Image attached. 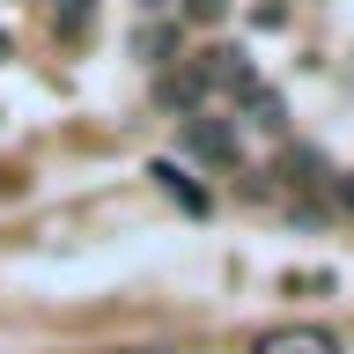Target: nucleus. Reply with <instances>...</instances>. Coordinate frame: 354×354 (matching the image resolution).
<instances>
[{
	"label": "nucleus",
	"mask_w": 354,
	"mask_h": 354,
	"mask_svg": "<svg viewBox=\"0 0 354 354\" xmlns=\"http://www.w3.org/2000/svg\"><path fill=\"white\" fill-rule=\"evenodd\" d=\"M185 15H192V22H221V15H229V0H185Z\"/></svg>",
	"instance_id": "6"
},
{
	"label": "nucleus",
	"mask_w": 354,
	"mask_h": 354,
	"mask_svg": "<svg viewBox=\"0 0 354 354\" xmlns=\"http://www.w3.org/2000/svg\"><path fill=\"white\" fill-rule=\"evenodd\" d=\"M339 207H347V214H354V170L339 177Z\"/></svg>",
	"instance_id": "7"
},
{
	"label": "nucleus",
	"mask_w": 354,
	"mask_h": 354,
	"mask_svg": "<svg viewBox=\"0 0 354 354\" xmlns=\"http://www.w3.org/2000/svg\"><path fill=\"white\" fill-rule=\"evenodd\" d=\"M185 148L207 155V162H236V126L214 118V111H192V118H185Z\"/></svg>",
	"instance_id": "1"
},
{
	"label": "nucleus",
	"mask_w": 354,
	"mask_h": 354,
	"mask_svg": "<svg viewBox=\"0 0 354 354\" xmlns=\"http://www.w3.org/2000/svg\"><path fill=\"white\" fill-rule=\"evenodd\" d=\"M251 354H339V339L317 332V325H295V332H266Z\"/></svg>",
	"instance_id": "2"
},
{
	"label": "nucleus",
	"mask_w": 354,
	"mask_h": 354,
	"mask_svg": "<svg viewBox=\"0 0 354 354\" xmlns=\"http://www.w3.org/2000/svg\"><path fill=\"white\" fill-rule=\"evenodd\" d=\"M8 52H15V44H8V30H0V59H8Z\"/></svg>",
	"instance_id": "8"
},
{
	"label": "nucleus",
	"mask_w": 354,
	"mask_h": 354,
	"mask_svg": "<svg viewBox=\"0 0 354 354\" xmlns=\"http://www.w3.org/2000/svg\"><path fill=\"white\" fill-rule=\"evenodd\" d=\"M243 111H251V126H266V133H281V96H273V88H251V96H243Z\"/></svg>",
	"instance_id": "5"
},
{
	"label": "nucleus",
	"mask_w": 354,
	"mask_h": 354,
	"mask_svg": "<svg viewBox=\"0 0 354 354\" xmlns=\"http://www.w3.org/2000/svg\"><path fill=\"white\" fill-rule=\"evenodd\" d=\"M281 177L295 185V192H317V185H332V170H325V155H317V148H288V155H281Z\"/></svg>",
	"instance_id": "3"
},
{
	"label": "nucleus",
	"mask_w": 354,
	"mask_h": 354,
	"mask_svg": "<svg viewBox=\"0 0 354 354\" xmlns=\"http://www.w3.org/2000/svg\"><path fill=\"white\" fill-rule=\"evenodd\" d=\"M148 177H155V185H162V192L177 199V207H185V214H207V192H199V185H192L185 170H177V162H155Z\"/></svg>",
	"instance_id": "4"
}]
</instances>
